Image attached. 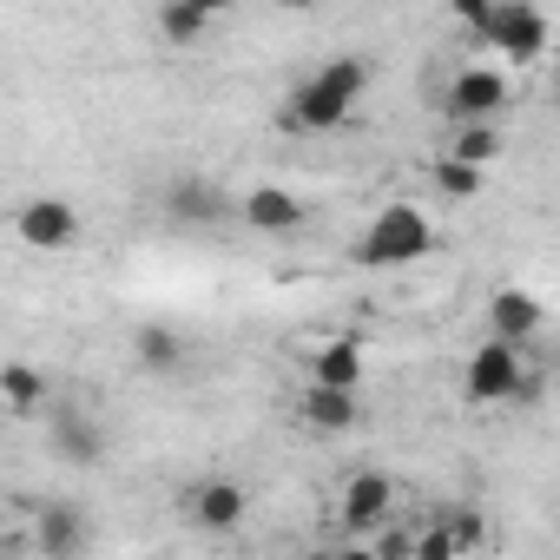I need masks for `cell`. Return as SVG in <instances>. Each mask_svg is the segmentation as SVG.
I'll return each instance as SVG.
<instances>
[{
    "label": "cell",
    "mask_w": 560,
    "mask_h": 560,
    "mask_svg": "<svg viewBox=\"0 0 560 560\" xmlns=\"http://www.w3.org/2000/svg\"><path fill=\"white\" fill-rule=\"evenodd\" d=\"M370 93V60L363 54H337L324 60L317 73H304L291 93H284V126L291 132H337Z\"/></svg>",
    "instance_id": "obj_1"
},
{
    "label": "cell",
    "mask_w": 560,
    "mask_h": 560,
    "mask_svg": "<svg viewBox=\"0 0 560 560\" xmlns=\"http://www.w3.org/2000/svg\"><path fill=\"white\" fill-rule=\"evenodd\" d=\"M455 21L488 47V54H508V60H540L553 47V21L534 8V0H462Z\"/></svg>",
    "instance_id": "obj_2"
},
{
    "label": "cell",
    "mask_w": 560,
    "mask_h": 560,
    "mask_svg": "<svg viewBox=\"0 0 560 560\" xmlns=\"http://www.w3.org/2000/svg\"><path fill=\"white\" fill-rule=\"evenodd\" d=\"M429 250H435V218L409 198L383 205L370 218V231L357 237V264H370V270H402V264H422Z\"/></svg>",
    "instance_id": "obj_3"
},
{
    "label": "cell",
    "mask_w": 560,
    "mask_h": 560,
    "mask_svg": "<svg viewBox=\"0 0 560 560\" xmlns=\"http://www.w3.org/2000/svg\"><path fill=\"white\" fill-rule=\"evenodd\" d=\"M462 396H468L475 409L534 396V363H527V350H514V343H501V337H481V343L468 350V363H462Z\"/></svg>",
    "instance_id": "obj_4"
},
{
    "label": "cell",
    "mask_w": 560,
    "mask_h": 560,
    "mask_svg": "<svg viewBox=\"0 0 560 560\" xmlns=\"http://www.w3.org/2000/svg\"><path fill=\"white\" fill-rule=\"evenodd\" d=\"M244 514H250V488H244L237 475H198V481L185 488V521H191L198 534H237Z\"/></svg>",
    "instance_id": "obj_5"
},
{
    "label": "cell",
    "mask_w": 560,
    "mask_h": 560,
    "mask_svg": "<svg viewBox=\"0 0 560 560\" xmlns=\"http://www.w3.org/2000/svg\"><path fill=\"white\" fill-rule=\"evenodd\" d=\"M396 514V475H383V468H357L350 481H343V494H337V527L343 534H370V527H383Z\"/></svg>",
    "instance_id": "obj_6"
},
{
    "label": "cell",
    "mask_w": 560,
    "mask_h": 560,
    "mask_svg": "<svg viewBox=\"0 0 560 560\" xmlns=\"http://www.w3.org/2000/svg\"><path fill=\"white\" fill-rule=\"evenodd\" d=\"M80 205L73 198H27L21 211H14V237L27 244V250H73L80 244Z\"/></svg>",
    "instance_id": "obj_7"
},
{
    "label": "cell",
    "mask_w": 560,
    "mask_h": 560,
    "mask_svg": "<svg viewBox=\"0 0 560 560\" xmlns=\"http://www.w3.org/2000/svg\"><path fill=\"white\" fill-rule=\"evenodd\" d=\"M363 376H370V343L357 330H337L311 350V389H343V396H363Z\"/></svg>",
    "instance_id": "obj_8"
},
{
    "label": "cell",
    "mask_w": 560,
    "mask_h": 560,
    "mask_svg": "<svg viewBox=\"0 0 560 560\" xmlns=\"http://www.w3.org/2000/svg\"><path fill=\"white\" fill-rule=\"evenodd\" d=\"M442 106H448L455 126H494V113L508 106V80H501L494 67H462V73L448 80Z\"/></svg>",
    "instance_id": "obj_9"
},
{
    "label": "cell",
    "mask_w": 560,
    "mask_h": 560,
    "mask_svg": "<svg viewBox=\"0 0 560 560\" xmlns=\"http://www.w3.org/2000/svg\"><path fill=\"white\" fill-rule=\"evenodd\" d=\"M47 455L67 468H100L106 462V429L80 409H54L47 416Z\"/></svg>",
    "instance_id": "obj_10"
},
{
    "label": "cell",
    "mask_w": 560,
    "mask_h": 560,
    "mask_svg": "<svg viewBox=\"0 0 560 560\" xmlns=\"http://www.w3.org/2000/svg\"><path fill=\"white\" fill-rule=\"evenodd\" d=\"M224 21V8L218 0H165V8L152 14V34L165 40V47H178V54H191L198 40H211V27Z\"/></svg>",
    "instance_id": "obj_11"
},
{
    "label": "cell",
    "mask_w": 560,
    "mask_h": 560,
    "mask_svg": "<svg viewBox=\"0 0 560 560\" xmlns=\"http://www.w3.org/2000/svg\"><path fill=\"white\" fill-rule=\"evenodd\" d=\"M159 205H165V218H172V224H185V231H205V224H218L224 211H237L211 178H172Z\"/></svg>",
    "instance_id": "obj_12"
},
{
    "label": "cell",
    "mask_w": 560,
    "mask_h": 560,
    "mask_svg": "<svg viewBox=\"0 0 560 560\" xmlns=\"http://www.w3.org/2000/svg\"><path fill=\"white\" fill-rule=\"evenodd\" d=\"M488 337H501V343L527 350V343L540 337V298H534V291H521V284H501V291L488 298Z\"/></svg>",
    "instance_id": "obj_13"
},
{
    "label": "cell",
    "mask_w": 560,
    "mask_h": 560,
    "mask_svg": "<svg viewBox=\"0 0 560 560\" xmlns=\"http://www.w3.org/2000/svg\"><path fill=\"white\" fill-rule=\"evenodd\" d=\"M304 198L298 191H284V185H257V191H244L237 198V218L250 224V231H270V237H284V231H298L304 224Z\"/></svg>",
    "instance_id": "obj_14"
},
{
    "label": "cell",
    "mask_w": 560,
    "mask_h": 560,
    "mask_svg": "<svg viewBox=\"0 0 560 560\" xmlns=\"http://www.w3.org/2000/svg\"><path fill=\"white\" fill-rule=\"evenodd\" d=\"M34 540L47 560H80L86 553V508L80 501H47L34 521Z\"/></svg>",
    "instance_id": "obj_15"
},
{
    "label": "cell",
    "mask_w": 560,
    "mask_h": 560,
    "mask_svg": "<svg viewBox=\"0 0 560 560\" xmlns=\"http://www.w3.org/2000/svg\"><path fill=\"white\" fill-rule=\"evenodd\" d=\"M185 357H191V343L172 324H139L132 330V363L145 376H185Z\"/></svg>",
    "instance_id": "obj_16"
},
{
    "label": "cell",
    "mask_w": 560,
    "mask_h": 560,
    "mask_svg": "<svg viewBox=\"0 0 560 560\" xmlns=\"http://www.w3.org/2000/svg\"><path fill=\"white\" fill-rule=\"evenodd\" d=\"M298 416H304V429H317V435H350V429L363 422V396H343V389H304Z\"/></svg>",
    "instance_id": "obj_17"
},
{
    "label": "cell",
    "mask_w": 560,
    "mask_h": 560,
    "mask_svg": "<svg viewBox=\"0 0 560 560\" xmlns=\"http://www.w3.org/2000/svg\"><path fill=\"white\" fill-rule=\"evenodd\" d=\"M0 396H8V409H14V416H34L54 389H47V376H40L34 363H8V370H0Z\"/></svg>",
    "instance_id": "obj_18"
},
{
    "label": "cell",
    "mask_w": 560,
    "mask_h": 560,
    "mask_svg": "<svg viewBox=\"0 0 560 560\" xmlns=\"http://www.w3.org/2000/svg\"><path fill=\"white\" fill-rule=\"evenodd\" d=\"M448 159H462V165L488 172V165L501 159V132H494V126H455V145H448Z\"/></svg>",
    "instance_id": "obj_19"
},
{
    "label": "cell",
    "mask_w": 560,
    "mask_h": 560,
    "mask_svg": "<svg viewBox=\"0 0 560 560\" xmlns=\"http://www.w3.org/2000/svg\"><path fill=\"white\" fill-rule=\"evenodd\" d=\"M435 191H442V198H455V205H462V198H481V172L442 152V159H435Z\"/></svg>",
    "instance_id": "obj_20"
},
{
    "label": "cell",
    "mask_w": 560,
    "mask_h": 560,
    "mask_svg": "<svg viewBox=\"0 0 560 560\" xmlns=\"http://www.w3.org/2000/svg\"><path fill=\"white\" fill-rule=\"evenodd\" d=\"M409 553H416V560H462V540H455V527L435 514V521L409 540Z\"/></svg>",
    "instance_id": "obj_21"
},
{
    "label": "cell",
    "mask_w": 560,
    "mask_h": 560,
    "mask_svg": "<svg viewBox=\"0 0 560 560\" xmlns=\"http://www.w3.org/2000/svg\"><path fill=\"white\" fill-rule=\"evenodd\" d=\"M442 521L455 527V540H462V553H475V547H481V534H488V521H481L475 508H448Z\"/></svg>",
    "instance_id": "obj_22"
},
{
    "label": "cell",
    "mask_w": 560,
    "mask_h": 560,
    "mask_svg": "<svg viewBox=\"0 0 560 560\" xmlns=\"http://www.w3.org/2000/svg\"><path fill=\"white\" fill-rule=\"evenodd\" d=\"M330 560H383V553H376L370 540H357V547H343V553H330Z\"/></svg>",
    "instance_id": "obj_23"
},
{
    "label": "cell",
    "mask_w": 560,
    "mask_h": 560,
    "mask_svg": "<svg viewBox=\"0 0 560 560\" xmlns=\"http://www.w3.org/2000/svg\"><path fill=\"white\" fill-rule=\"evenodd\" d=\"M553 100H560V73H553Z\"/></svg>",
    "instance_id": "obj_24"
}]
</instances>
